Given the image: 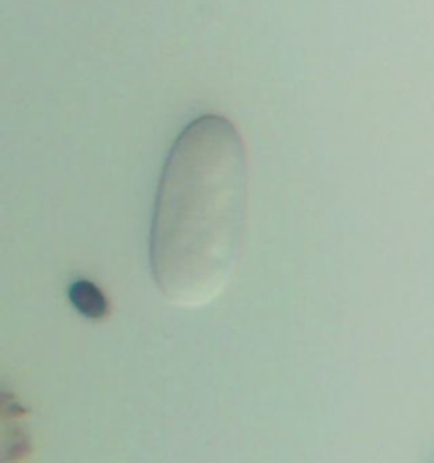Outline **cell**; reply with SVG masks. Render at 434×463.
I'll list each match as a JSON object with an SVG mask.
<instances>
[{
  "mask_svg": "<svg viewBox=\"0 0 434 463\" xmlns=\"http://www.w3.org/2000/svg\"><path fill=\"white\" fill-rule=\"evenodd\" d=\"M11 397H7V395H0V409L4 408V404L9 401Z\"/></svg>",
  "mask_w": 434,
  "mask_h": 463,
  "instance_id": "cell-3",
  "label": "cell"
},
{
  "mask_svg": "<svg viewBox=\"0 0 434 463\" xmlns=\"http://www.w3.org/2000/svg\"><path fill=\"white\" fill-rule=\"evenodd\" d=\"M73 307L89 319H102L108 313V302L99 287L89 280H77L70 287Z\"/></svg>",
  "mask_w": 434,
  "mask_h": 463,
  "instance_id": "cell-2",
  "label": "cell"
},
{
  "mask_svg": "<svg viewBox=\"0 0 434 463\" xmlns=\"http://www.w3.org/2000/svg\"><path fill=\"white\" fill-rule=\"evenodd\" d=\"M248 203V158L236 126L217 114L187 124L158 184L149 236L155 282L175 306H205L238 263Z\"/></svg>",
  "mask_w": 434,
  "mask_h": 463,
  "instance_id": "cell-1",
  "label": "cell"
}]
</instances>
